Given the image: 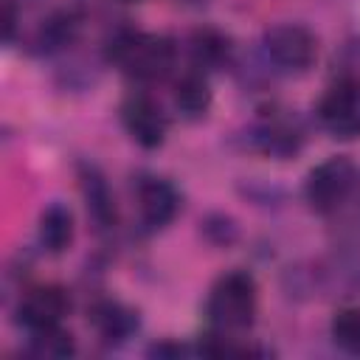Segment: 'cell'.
I'll list each match as a JSON object with an SVG mask.
<instances>
[{
	"label": "cell",
	"mask_w": 360,
	"mask_h": 360,
	"mask_svg": "<svg viewBox=\"0 0 360 360\" xmlns=\"http://www.w3.org/2000/svg\"><path fill=\"white\" fill-rule=\"evenodd\" d=\"M121 121L135 143L143 149H158L166 138V115L146 96H129L121 104Z\"/></svg>",
	"instance_id": "cell-6"
},
{
	"label": "cell",
	"mask_w": 360,
	"mask_h": 360,
	"mask_svg": "<svg viewBox=\"0 0 360 360\" xmlns=\"http://www.w3.org/2000/svg\"><path fill=\"white\" fill-rule=\"evenodd\" d=\"M6 3H11V6H14V8H20V6H22V8H25V6H34V3H37V0H6Z\"/></svg>",
	"instance_id": "cell-17"
},
{
	"label": "cell",
	"mask_w": 360,
	"mask_h": 360,
	"mask_svg": "<svg viewBox=\"0 0 360 360\" xmlns=\"http://www.w3.org/2000/svg\"><path fill=\"white\" fill-rule=\"evenodd\" d=\"M73 338L70 332L53 326V329H42V332H31V346L28 352L34 357H45V360H59V357H70L73 354Z\"/></svg>",
	"instance_id": "cell-14"
},
{
	"label": "cell",
	"mask_w": 360,
	"mask_h": 360,
	"mask_svg": "<svg viewBox=\"0 0 360 360\" xmlns=\"http://www.w3.org/2000/svg\"><path fill=\"white\" fill-rule=\"evenodd\" d=\"M82 191H84V200H87V211H90V217H93L101 228L112 225V222H115L112 194H110V188H107L104 177H101L93 166L82 172Z\"/></svg>",
	"instance_id": "cell-12"
},
{
	"label": "cell",
	"mask_w": 360,
	"mask_h": 360,
	"mask_svg": "<svg viewBox=\"0 0 360 360\" xmlns=\"http://www.w3.org/2000/svg\"><path fill=\"white\" fill-rule=\"evenodd\" d=\"M138 208H141L143 225L149 231H158L174 219V214L180 208V194L169 180L146 177L138 186Z\"/></svg>",
	"instance_id": "cell-8"
},
{
	"label": "cell",
	"mask_w": 360,
	"mask_h": 360,
	"mask_svg": "<svg viewBox=\"0 0 360 360\" xmlns=\"http://www.w3.org/2000/svg\"><path fill=\"white\" fill-rule=\"evenodd\" d=\"M354 180H357V172H354V163L349 158H340V155L329 158L309 172L307 202L318 214H332L346 202V197L354 188Z\"/></svg>",
	"instance_id": "cell-3"
},
{
	"label": "cell",
	"mask_w": 360,
	"mask_h": 360,
	"mask_svg": "<svg viewBox=\"0 0 360 360\" xmlns=\"http://www.w3.org/2000/svg\"><path fill=\"white\" fill-rule=\"evenodd\" d=\"M127 3H135V0H127Z\"/></svg>",
	"instance_id": "cell-18"
},
{
	"label": "cell",
	"mask_w": 360,
	"mask_h": 360,
	"mask_svg": "<svg viewBox=\"0 0 360 360\" xmlns=\"http://www.w3.org/2000/svg\"><path fill=\"white\" fill-rule=\"evenodd\" d=\"M228 51H231L228 37H222L214 28H200L191 37V56H194L197 68H217V65H222L228 59Z\"/></svg>",
	"instance_id": "cell-13"
},
{
	"label": "cell",
	"mask_w": 360,
	"mask_h": 360,
	"mask_svg": "<svg viewBox=\"0 0 360 360\" xmlns=\"http://www.w3.org/2000/svg\"><path fill=\"white\" fill-rule=\"evenodd\" d=\"M332 340L346 354H357L360 357V309L357 307H346V309L335 312V318H332Z\"/></svg>",
	"instance_id": "cell-15"
},
{
	"label": "cell",
	"mask_w": 360,
	"mask_h": 360,
	"mask_svg": "<svg viewBox=\"0 0 360 360\" xmlns=\"http://www.w3.org/2000/svg\"><path fill=\"white\" fill-rule=\"evenodd\" d=\"M318 118L340 141L360 138V96L343 84H332L329 93L318 101Z\"/></svg>",
	"instance_id": "cell-5"
},
{
	"label": "cell",
	"mask_w": 360,
	"mask_h": 360,
	"mask_svg": "<svg viewBox=\"0 0 360 360\" xmlns=\"http://www.w3.org/2000/svg\"><path fill=\"white\" fill-rule=\"evenodd\" d=\"M208 321L222 332H239L248 329L256 318V281L245 270L225 273L208 295L205 304Z\"/></svg>",
	"instance_id": "cell-2"
},
{
	"label": "cell",
	"mask_w": 360,
	"mask_h": 360,
	"mask_svg": "<svg viewBox=\"0 0 360 360\" xmlns=\"http://www.w3.org/2000/svg\"><path fill=\"white\" fill-rule=\"evenodd\" d=\"M264 53L284 73H304L318 56V42L304 25L281 22L264 31Z\"/></svg>",
	"instance_id": "cell-4"
},
{
	"label": "cell",
	"mask_w": 360,
	"mask_h": 360,
	"mask_svg": "<svg viewBox=\"0 0 360 360\" xmlns=\"http://www.w3.org/2000/svg\"><path fill=\"white\" fill-rule=\"evenodd\" d=\"M107 59L118 65L127 76L152 82L169 73L174 62V45L166 37H155L143 31H121L112 37L107 48Z\"/></svg>",
	"instance_id": "cell-1"
},
{
	"label": "cell",
	"mask_w": 360,
	"mask_h": 360,
	"mask_svg": "<svg viewBox=\"0 0 360 360\" xmlns=\"http://www.w3.org/2000/svg\"><path fill=\"white\" fill-rule=\"evenodd\" d=\"M39 242L48 253H62L73 242V214L62 202H51L39 217Z\"/></svg>",
	"instance_id": "cell-10"
},
{
	"label": "cell",
	"mask_w": 360,
	"mask_h": 360,
	"mask_svg": "<svg viewBox=\"0 0 360 360\" xmlns=\"http://www.w3.org/2000/svg\"><path fill=\"white\" fill-rule=\"evenodd\" d=\"M93 326L98 329V335L107 343H118L127 340L135 329H138V312L118 304V301H101L93 307Z\"/></svg>",
	"instance_id": "cell-9"
},
{
	"label": "cell",
	"mask_w": 360,
	"mask_h": 360,
	"mask_svg": "<svg viewBox=\"0 0 360 360\" xmlns=\"http://www.w3.org/2000/svg\"><path fill=\"white\" fill-rule=\"evenodd\" d=\"M174 104L186 118H202L211 107V87L200 70L186 73L174 87Z\"/></svg>",
	"instance_id": "cell-11"
},
{
	"label": "cell",
	"mask_w": 360,
	"mask_h": 360,
	"mask_svg": "<svg viewBox=\"0 0 360 360\" xmlns=\"http://www.w3.org/2000/svg\"><path fill=\"white\" fill-rule=\"evenodd\" d=\"M68 309H70V301H68L65 290L48 284V287L31 290V292L20 301L17 318H20V323H22L28 332H42V329L59 326L62 318L68 315Z\"/></svg>",
	"instance_id": "cell-7"
},
{
	"label": "cell",
	"mask_w": 360,
	"mask_h": 360,
	"mask_svg": "<svg viewBox=\"0 0 360 360\" xmlns=\"http://www.w3.org/2000/svg\"><path fill=\"white\" fill-rule=\"evenodd\" d=\"M335 68V84H343L346 90L360 96V39H352L340 48Z\"/></svg>",
	"instance_id": "cell-16"
}]
</instances>
